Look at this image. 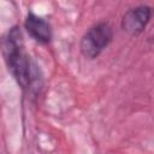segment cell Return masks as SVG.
I'll return each instance as SVG.
<instances>
[{"mask_svg":"<svg viewBox=\"0 0 154 154\" xmlns=\"http://www.w3.org/2000/svg\"><path fill=\"white\" fill-rule=\"evenodd\" d=\"M0 51L10 73L13 76L18 85L23 90H30L35 77L19 26H12L5 35L1 36Z\"/></svg>","mask_w":154,"mask_h":154,"instance_id":"6da1fadb","label":"cell"},{"mask_svg":"<svg viewBox=\"0 0 154 154\" xmlns=\"http://www.w3.org/2000/svg\"><path fill=\"white\" fill-rule=\"evenodd\" d=\"M113 29L109 23L102 20L91 25L81 37L79 52L89 60L96 59L112 42Z\"/></svg>","mask_w":154,"mask_h":154,"instance_id":"7a4b0ae2","label":"cell"},{"mask_svg":"<svg viewBox=\"0 0 154 154\" xmlns=\"http://www.w3.org/2000/svg\"><path fill=\"white\" fill-rule=\"evenodd\" d=\"M152 18V7L148 5H137L125 11L122 17L120 26L124 32L130 36L142 34Z\"/></svg>","mask_w":154,"mask_h":154,"instance_id":"3957f363","label":"cell"},{"mask_svg":"<svg viewBox=\"0 0 154 154\" xmlns=\"http://www.w3.org/2000/svg\"><path fill=\"white\" fill-rule=\"evenodd\" d=\"M24 29L36 42L41 45H47L52 41V28L51 24L42 17L34 12H28L24 20Z\"/></svg>","mask_w":154,"mask_h":154,"instance_id":"277c9868","label":"cell"}]
</instances>
